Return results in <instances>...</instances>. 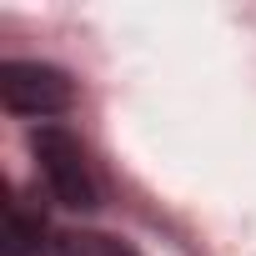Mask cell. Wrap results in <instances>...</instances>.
I'll list each match as a JSON object with an SVG mask.
<instances>
[{
  "label": "cell",
  "instance_id": "obj_1",
  "mask_svg": "<svg viewBox=\"0 0 256 256\" xmlns=\"http://www.w3.org/2000/svg\"><path fill=\"white\" fill-rule=\"evenodd\" d=\"M30 151H36V161H40V171H46V186H50V196H56L60 206H70V211L100 206L96 171H90V161H86V146H80L70 131H60V126H40V131L30 136Z\"/></svg>",
  "mask_w": 256,
  "mask_h": 256
},
{
  "label": "cell",
  "instance_id": "obj_2",
  "mask_svg": "<svg viewBox=\"0 0 256 256\" xmlns=\"http://www.w3.org/2000/svg\"><path fill=\"white\" fill-rule=\"evenodd\" d=\"M0 100L16 116H56L76 100V86L66 70L40 60H6L0 66Z\"/></svg>",
  "mask_w": 256,
  "mask_h": 256
},
{
  "label": "cell",
  "instance_id": "obj_3",
  "mask_svg": "<svg viewBox=\"0 0 256 256\" xmlns=\"http://www.w3.org/2000/svg\"><path fill=\"white\" fill-rule=\"evenodd\" d=\"M40 256H141V251L126 246L120 236H100V231H60L46 241Z\"/></svg>",
  "mask_w": 256,
  "mask_h": 256
}]
</instances>
